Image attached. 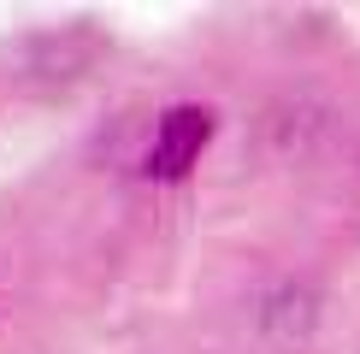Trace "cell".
<instances>
[{"label": "cell", "instance_id": "obj_1", "mask_svg": "<svg viewBox=\"0 0 360 354\" xmlns=\"http://www.w3.org/2000/svg\"><path fill=\"white\" fill-rule=\"evenodd\" d=\"M213 107H201V100H177V107L160 112L154 124V142H148V159L142 171L154 177V183H177V177H189L195 166H201L207 142H213Z\"/></svg>", "mask_w": 360, "mask_h": 354}]
</instances>
